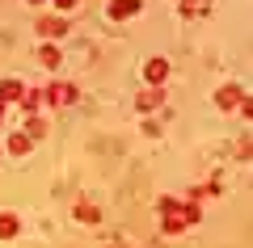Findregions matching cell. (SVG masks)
Returning <instances> with one entry per match:
<instances>
[{"instance_id": "1", "label": "cell", "mask_w": 253, "mask_h": 248, "mask_svg": "<svg viewBox=\"0 0 253 248\" xmlns=\"http://www.w3.org/2000/svg\"><path fill=\"white\" fill-rule=\"evenodd\" d=\"M161 219L165 231H186L199 219V202H177V198H161Z\"/></svg>"}, {"instance_id": "2", "label": "cell", "mask_w": 253, "mask_h": 248, "mask_svg": "<svg viewBox=\"0 0 253 248\" xmlns=\"http://www.w3.org/2000/svg\"><path fill=\"white\" fill-rule=\"evenodd\" d=\"M241 101H245V89H241V84H224V89L215 93V106H219V109H241Z\"/></svg>"}, {"instance_id": "3", "label": "cell", "mask_w": 253, "mask_h": 248, "mask_svg": "<svg viewBox=\"0 0 253 248\" xmlns=\"http://www.w3.org/2000/svg\"><path fill=\"white\" fill-rule=\"evenodd\" d=\"M144 80L152 84V89H161L165 80H169V63H165V59H148L144 63Z\"/></svg>"}, {"instance_id": "4", "label": "cell", "mask_w": 253, "mask_h": 248, "mask_svg": "<svg viewBox=\"0 0 253 248\" xmlns=\"http://www.w3.org/2000/svg\"><path fill=\"white\" fill-rule=\"evenodd\" d=\"M139 9H144V0H110V17H114V21H126V17H135Z\"/></svg>"}, {"instance_id": "5", "label": "cell", "mask_w": 253, "mask_h": 248, "mask_svg": "<svg viewBox=\"0 0 253 248\" xmlns=\"http://www.w3.org/2000/svg\"><path fill=\"white\" fill-rule=\"evenodd\" d=\"M21 97H26V80H0V101H4V106H9V101L21 106Z\"/></svg>"}, {"instance_id": "6", "label": "cell", "mask_w": 253, "mask_h": 248, "mask_svg": "<svg viewBox=\"0 0 253 248\" xmlns=\"http://www.w3.org/2000/svg\"><path fill=\"white\" fill-rule=\"evenodd\" d=\"M38 34L42 38H63L68 34V21L63 17H38Z\"/></svg>"}, {"instance_id": "7", "label": "cell", "mask_w": 253, "mask_h": 248, "mask_svg": "<svg viewBox=\"0 0 253 248\" xmlns=\"http://www.w3.org/2000/svg\"><path fill=\"white\" fill-rule=\"evenodd\" d=\"M72 97H76L72 84H51V89H46V101H51V106H68Z\"/></svg>"}, {"instance_id": "8", "label": "cell", "mask_w": 253, "mask_h": 248, "mask_svg": "<svg viewBox=\"0 0 253 248\" xmlns=\"http://www.w3.org/2000/svg\"><path fill=\"white\" fill-rule=\"evenodd\" d=\"M4 147H9V151H13V156H26V151H30V147H34V139H30V135H26V131H17V135H9V143H4Z\"/></svg>"}, {"instance_id": "9", "label": "cell", "mask_w": 253, "mask_h": 248, "mask_svg": "<svg viewBox=\"0 0 253 248\" xmlns=\"http://www.w3.org/2000/svg\"><path fill=\"white\" fill-rule=\"evenodd\" d=\"M21 231V219L17 214H0V240H13Z\"/></svg>"}, {"instance_id": "10", "label": "cell", "mask_w": 253, "mask_h": 248, "mask_svg": "<svg viewBox=\"0 0 253 248\" xmlns=\"http://www.w3.org/2000/svg\"><path fill=\"white\" fill-rule=\"evenodd\" d=\"M161 101H165V93H161V89H148V93H139V101H135V106L148 114V109H156Z\"/></svg>"}, {"instance_id": "11", "label": "cell", "mask_w": 253, "mask_h": 248, "mask_svg": "<svg viewBox=\"0 0 253 248\" xmlns=\"http://www.w3.org/2000/svg\"><path fill=\"white\" fill-rule=\"evenodd\" d=\"M59 59H63V55H59V46H51V42H46L42 51H38V63H42V68H59Z\"/></svg>"}, {"instance_id": "12", "label": "cell", "mask_w": 253, "mask_h": 248, "mask_svg": "<svg viewBox=\"0 0 253 248\" xmlns=\"http://www.w3.org/2000/svg\"><path fill=\"white\" fill-rule=\"evenodd\" d=\"M76 219H81V223H97L101 214H97V206H89V202H81V206H76Z\"/></svg>"}, {"instance_id": "13", "label": "cell", "mask_w": 253, "mask_h": 248, "mask_svg": "<svg viewBox=\"0 0 253 248\" xmlns=\"http://www.w3.org/2000/svg\"><path fill=\"white\" fill-rule=\"evenodd\" d=\"M181 13L186 17H199V13H207V0H181Z\"/></svg>"}, {"instance_id": "14", "label": "cell", "mask_w": 253, "mask_h": 248, "mask_svg": "<svg viewBox=\"0 0 253 248\" xmlns=\"http://www.w3.org/2000/svg\"><path fill=\"white\" fill-rule=\"evenodd\" d=\"M42 131H46V122H42V118H30V126H26V135H30V139H38Z\"/></svg>"}, {"instance_id": "15", "label": "cell", "mask_w": 253, "mask_h": 248, "mask_svg": "<svg viewBox=\"0 0 253 248\" xmlns=\"http://www.w3.org/2000/svg\"><path fill=\"white\" fill-rule=\"evenodd\" d=\"M72 4H76V0H55V9H59V13H63V9H72Z\"/></svg>"}, {"instance_id": "16", "label": "cell", "mask_w": 253, "mask_h": 248, "mask_svg": "<svg viewBox=\"0 0 253 248\" xmlns=\"http://www.w3.org/2000/svg\"><path fill=\"white\" fill-rule=\"evenodd\" d=\"M0 118H4V101H0Z\"/></svg>"}]
</instances>
